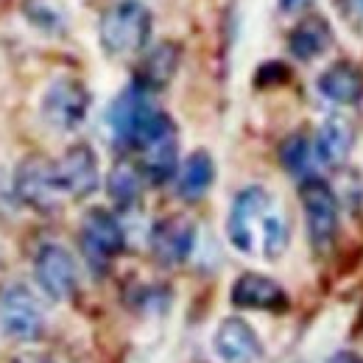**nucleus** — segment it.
I'll return each mask as SVG.
<instances>
[{
	"label": "nucleus",
	"instance_id": "nucleus-25",
	"mask_svg": "<svg viewBox=\"0 0 363 363\" xmlns=\"http://www.w3.org/2000/svg\"><path fill=\"white\" fill-rule=\"evenodd\" d=\"M330 363H363V358L352 355V352H338V355H335Z\"/></svg>",
	"mask_w": 363,
	"mask_h": 363
},
{
	"label": "nucleus",
	"instance_id": "nucleus-16",
	"mask_svg": "<svg viewBox=\"0 0 363 363\" xmlns=\"http://www.w3.org/2000/svg\"><path fill=\"white\" fill-rule=\"evenodd\" d=\"M333 43V28L327 23V17L321 14H308L305 20L296 23V28L288 37V50L294 59L299 62H313L318 59Z\"/></svg>",
	"mask_w": 363,
	"mask_h": 363
},
{
	"label": "nucleus",
	"instance_id": "nucleus-23",
	"mask_svg": "<svg viewBox=\"0 0 363 363\" xmlns=\"http://www.w3.org/2000/svg\"><path fill=\"white\" fill-rule=\"evenodd\" d=\"M28 17H31L37 26L48 28V31L62 23V11H59L56 6H43V0H31V3H28Z\"/></svg>",
	"mask_w": 363,
	"mask_h": 363
},
{
	"label": "nucleus",
	"instance_id": "nucleus-8",
	"mask_svg": "<svg viewBox=\"0 0 363 363\" xmlns=\"http://www.w3.org/2000/svg\"><path fill=\"white\" fill-rule=\"evenodd\" d=\"M14 193L23 204L40 213H53L62 196V187L56 179V165L48 162L45 157H26L14 171Z\"/></svg>",
	"mask_w": 363,
	"mask_h": 363
},
{
	"label": "nucleus",
	"instance_id": "nucleus-6",
	"mask_svg": "<svg viewBox=\"0 0 363 363\" xmlns=\"http://www.w3.org/2000/svg\"><path fill=\"white\" fill-rule=\"evenodd\" d=\"M162 112L151 104L148 90H143L140 84H132L129 90H123L118 95V101L112 104L109 109V126H112V135L118 143L123 145H132L143 140V135L154 126V121L160 118Z\"/></svg>",
	"mask_w": 363,
	"mask_h": 363
},
{
	"label": "nucleus",
	"instance_id": "nucleus-17",
	"mask_svg": "<svg viewBox=\"0 0 363 363\" xmlns=\"http://www.w3.org/2000/svg\"><path fill=\"white\" fill-rule=\"evenodd\" d=\"M182 59V48L177 43H160L157 48H151L140 65L137 73V84L143 90H162L165 84H171V79L177 76Z\"/></svg>",
	"mask_w": 363,
	"mask_h": 363
},
{
	"label": "nucleus",
	"instance_id": "nucleus-1",
	"mask_svg": "<svg viewBox=\"0 0 363 363\" xmlns=\"http://www.w3.org/2000/svg\"><path fill=\"white\" fill-rule=\"evenodd\" d=\"M151 11L140 0L112 3L98 23V43L109 56H129L143 50L151 37Z\"/></svg>",
	"mask_w": 363,
	"mask_h": 363
},
{
	"label": "nucleus",
	"instance_id": "nucleus-20",
	"mask_svg": "<svg viewBox=\"0 0 363 363\" xmlns=\"http://www.w3.org/2000/svg\"><path fill=\"white\" fill-rule=\"evenodd\" d=\"M106 190H109V199L118 207H123V210L132 207L137 199H140V190H143V174H140V168H135L132 162H118L109 171Z\"/></svg>",
	"mask_w": 363,
	"mask_h": 363
},
{
	"label": "nucleus",
	"instance_id": "nucleus-2",
	"mask_svg": "<svg viewBox=\"0 0 363 363\" xmlns=\"http://www.w3.org/2000/svg\"><path fill=\"white\" fill-rule=\"evenodd\" d=\"M272 207H274L272 196L260 184H249V187H243L235 196L227 218V238L238 252L252 255L257 249L260 232H263V221H266V216H269Z\"/></svg>",
	"mask_w": 363,
	"mask_h": 363
},
{
	"label": "nucleus",
	"instance_id": "nucleus-4",
	"mask_svg": "<svg viewBox=\"0 0 363 363\" xmlns=\"http://www.w3.org/2000/svg\"><path fill=\"white\" fill-rule=\"evenodd\" d=\"M43 118L56 132H76L90 112V92L79 79L62 76L48 84L43 95Z\"/></svg>",
	"mask_w": 363,
	"mask_h": 363
},
{
	"label": "nucleus",
	"instance_id": "nucleus-11",
	"mask_svg": "<svg viewBox=\"0 0 363 363\" xmlns=\"http://www.w3.org/2000/svg\"><path fill=\"white\" fill-rule=\"evenodd\" d=\"M56 179L65 196H73V199H87L98 190V157L87 143H79V145H70L56 162Z\"/></svg>",
	"mask_w": 363,
	"mask_h": 363
},
{
	"label": "nucleus",
	"instance_id": "nucleus-24",
	"mask_svg": "<svg viewBox=\"0 0 363 363\" xmlns=\"http://www.w3.org/2000/svg\"><path fill=\"white\" fill-rule=\"evenodd\" d=\"M17 193H14V187L9 190V184L0 179V216H11L14 213V207H17Z\"/></svg>",
	"mask_w": 363,
	"mask_h": 363
},
{
	"label": "nucleus",
	"instance_id": "nucleus-10",
	"mask_svg": "<svg viewBox=\"0 0 363 363\" xmlns=\"http://www.w3.org/2000/svg\"><path fill=\"white\" fill-rule=\"evenodd\" d=\"M34 274H37L40 288L45 291L50 299H59L62 302V299H70L76 294V285H79L76 260L59 243L40 246V252L34 257Z\"/></svg>",
	"mask_w": 363,
	"mask_h": 363
},
{
	"label": "nucleus",
	"instance_id": "nucleus-26",
	"mask_svg": "<svg viewBox=\"0 0 363 363\" xmlns=\"http://www.w3.org/2000/svg\"><path fill=\"white\" fill-rule=\"evenodd\" d=\"M305 0H279V9L282 11H294V9H299Z\"/></svg>",
	"mask_w": 363,
	"mask_h": 363
},
{
	"label": "nucleus",
	"instance_id": "nucleus-3",
	"mask_svg": "<svg viewBox=\"0 0 363 363\" xmlns=\"http://www.w3.org/2000/svg\"><path fill=\"white\" fill-rule=\"evenodd\" d=\"M0 327L14 341H37L45 330V313L40 299L23 282L0 288Z\"/></svg>",
	"mask_w": 363,
	"mask_h": 363
},
{
	"label": "nucleus",
	"instance_id": "nucleus-22",
	"mask_svg": "<svg viewBox=\"0 0 363 363\" xmlns=\"http://www.w3.org/2000/svg\"><path fill=\"white\" fill-rule=\"evenodd\" d=\"M313 157H316V151H313L311 140L305 135H291L279 145V162L294 177H308L311 165H313Z\"/></svg>",
	"mask_w": 363,
	"mask_h": 363
},
{
	"label": "nucleus",
	"instance_id": "nucleus-19",
	"mask_svg": "<svg viewBox=\"0 0 363 363\" xmlns=\"http://www.w3.org/2000/svg\"><path fill=\"white\" fill-rule=\"evenodd\" d=\"M213 179H216V162H213V157L207 151H193L184 160V165H182L179 171V182H177L179 196L184 201H196V199H201L210 190Z\"/></svg>",
	"mask_w": 363,
	"mask_h": 363
},
{
	"label": "nucleus",
	"instance_id": "nucleus-27",
	"mask_svg": "<svg viewBox=\"0 0 363 363\" xmlns=\"http://www.w3.org/2000/svg\"><path fill=\"white\" fill-rule=\"evenodd\" d=\"M355 6H358V11L363 14V0H355Z\"/></svg>",
	"mask_w": 363,
	"mask_h": 363
},
{
	"label": "nucleus",
	"instance_id": "nucleus-14",
	"mask_svg": "<svg viewBox=\"0 0 363 363\" xmlns=\"http://www.w3.org/2000/svg\"><path fill=\"white\" fill-rule=\"evenodd\" d=\"M216 355L224 363H255L263 355V344L255 330L238 316H229L218 324L213 338Z\"/></svg>",
	"mask_w": 363,
	"mask_h": 363
},
{
	"label": "nucleus",
	"instance_id": "nucleus-28",
	"mask_svg": "<svg viewBox=\"0 0 363 363\" xmlns=\"http://www.w3.org/2000/svg\"><path fill=\"white\" fill-rule=\"evenodd\" d=\"M28 363H45V361H28Z\"/></svg>",
	"mask_w": 363,
	"mask_h": 363
},
{
	"label": "nucleus",
	"instance_id": "nucleus-7",
	"mask_svg": "<svg viewBox=\"0 0 363 363\" xmlns=\"http://www.w3.org/2000/svg\"><path fill=\"white\" fill-rule=\"evenodd\" d=\"M302 210H305V221H308V235L311 243L318 252H327L338 235V201L333 196V190L321 179H305L302 190Z\"/></svg>",
	"mask_w": 363,
	"mask_h": 363
},
{
	"label": "nucleus",
	"instance_id": "nucleus-12",
	"mask_svg": "<svg viewBox=\"0 0 363 363\" xmlns=\"http://www.w3.org/2000/svg\"><path fill=\"white\" fill-rule=\"evenodd\" d=\"M196 246V224L184 216H171L151 232V252L162 266H179Z\"/></svg>",
	"mask_w": 363,
	"mask_h": 363
},
{
	"label": "nucleus",
	"instance_id": "nucleus-9",
	"mask_svg": "<svg viewBox=\"0 0 363 363\" xmlns=\"http://www.w3.org/2000/svg\"><path fill=\"white\" fill-rule=\"evenodd\" d=\"M126 246V235L121 221L109 213L95 207L82 221V252L95 272H104L112 257H118Z\"/></svg>",
	"mask_w": 363,
	"mask_h": 363
},
{
	"label": "nucleus",
	"instance_id": "nucleus-18",
	"mask_svg": "<svg viewBox=\"0 0 363 363\" xmlns=\"http://www.w3.org/2000/svg\"><path fill=\"white\" fill-rule=\"evenodd\" d=\"M350 148H352V126L344 118H327L318 126L313 151H316V160L321 165L338 168L350 157Z\"/></svg>",
	"mask_w": 363,
	"mask_h": 363
},
{
	"label": "nucleus",
	"instance_id": "nucleus-5",
	"mask_svg": "<svg viewBox=\"0 0 363 363\" xmlns=\"http://www.w3.org/2000/svg\"><path fill=\"white\" fill-rule=\"evenodd\" d=\"M137 151H140L143 177L151 179L154 184H162L177 174V160H179L177 126L165 112L157 118V123L137 143Z\"/></svg>",
	"mask_w": 363,
	"mask_h": 363
},
{
	"label": "nucleus",
	"instance_id": "nucleus-13",
	"mask_svg": "<svg viewBox=\"0 0 363 363\" xmlns=\"http://www.w3.org/2000/svg\"><path fill=\"white\" fill-rule=\"evenodd\" d=\"M229 299L235 308L243 311H285L288 308V294L282 291L279 282H274L266 274H240L232 282Z\"/></svg>",
	"mask_w": 363,
	"mask_h": 363
},
{
	"label": "nucleus",
	"instance_id": "nucleus-21",
	"mask_svg": "<svg viewBox=\"0 0 363 363\" xmlns=\"http://www.w3.org/2000/svg\"><path fill=\"white\" fill-rule=\"evenodd\" d=\"M288 243H291V224H288V218H285L282 210L272 207L269 216H266V221H263V232H260L263 257H266V260L282 257L285 249H288Z\"/></svg>",
	"mask_w": 363,
	"mask_h": 363
},
{
	"label": "nucleus",
	"instance_id": "nucleus-15",
	"mask_svg": "<svg viewBox=\"0 0 363 363\" xmlns=\"http://www.w3.org/2000/svg\"><path fill=\"white\" fill-rule=\"evenodd\" d=\"M316 87L333 104H358L363 98V70L352 62H335L318 76Z\"/></svg>",
	"mask_w": 363,
	"mask_h": 363
}]
</instances>
